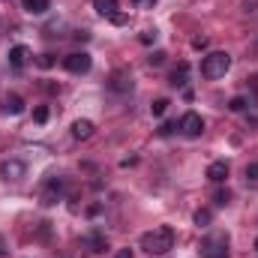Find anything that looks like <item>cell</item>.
<instances>
[{
  "instance_id": "cell-1",
  "label": "cell",
  "mask_w": 258,
  "mask_h": 258,
  "mask_svg": "<svg viewBox=\"0 0 258 258\" xmlns=\"http://www.w3.org/2000/svg\"><path fill=\"white\" fill-rule=\"evenodd\" d=\"M141 249L150 255H165L174 249V228L171 225H156L153 231L141 234Z\"/></svg>"
},
{
  "instance_id": "cell-2",
  "label": "cell",
  "mask_w": 258,
  "mask_h": 258,
  "mask_svg": "<svg viewBox=\"0 0 258 258\" xmlns=\"http://www.w3.org/2000/svg\"><path fill=\"white\" fill-rule=\"evenodd\" d=\"M198 255L201 258H228V237H225L222 231L207 234V237L198 243Z\"/></svg>"
},
{
  "instance_id": "cell-3",
  "label": "cell",
  "mask_w": 258,
  "mask_h": 258,
  "mask_svg": "<svg viewBox=\"0 0 258 258\" xmlns=\"http://www.w3.org/2000/svg\"><path fill=\"white\" fill-rule=\"evenodd\" d=\"M231 69V54H225V51H213V54H207L204 60H201V75L204 78H222L225 72Z\"/></svg>"
},
{
  "instance_id": "cell-4",
  "label": "cell",
  "mask_w": 258,
  "mask_h": 258,
  "mask_svg": "<svg viewBox=\"0 0 258 258\" xmlns=\"http://www.w3.org/2000/svg\"><path fill=\"white\" fill-rule=\"evenodd\" d=\"M60 198H63V177H48V180L42 183V192H39L42 207H54Z\"/></svg>"
},
{
  "instance_id": "cell-5",
  "label": "cell",
  "mask_w": 258,
  "mask_h": 258,
  "mask_svg": "<svg viewBox=\"0 0 258 258\" xmlns=\"http://www.w3.org/2000/svg\"><path fill=\"white\" fill-rule=\"evenodd\" d=\"M63 66L72 72V75H84V72H90L93 57H90L87 51H75V54H69V57L63 60Z\"/></svg>"
},
{
  "instance_id": "cell-6",
  "label": "cell",
  "mask_w": 258,
  "mask_h": 258,
  "mask_svg": "<svg viewBox=\"0 0 258 258\" xmlns=\"http://www.w3.org/2000/svg\"><path fill=\"white\" fill-rule=\"evenodd\" d=\"M180 132L186 135V138H198L201 132H204V120H201V114H195V111H186L183 117H180Z\"/></svg>"
},
{
  "instance_id": "cell-7",
  "label": "cell",
  "mask_w": 258,
  "mask_h": 258,
  "mask_svg": "<svg viewBox=\"0 0 258 258\" xmlns=\"http://www.w3.org/2000/svg\"><path fill=\"white\" fill-rule=\"evenodd\" d=\"M108 87H111L114 93H129V90H132V75H129L126 69H114V72L108 75Z\"/></svg>"
},
{
  "instance_id": "cell-8",
  "label": "cell",
  "mask_w": 258,
  "mask_h": 258,
  "mask_svg": "<svg viewBox=\"0 0 258 258\" xmlns=\"http://www.w3.org/2000/svg\"><path fill=\"white\" fill-rule=\"evenodd\" d=\"M24 171H27V168H24V162H21V159H6V162L0 165V177H3L6 183H9V180H21V177H24Z\"/></svg>"
},
{
  "instance_id": "cell-9",
  "label": "cell",
  "mask_w": 258,
  "mask_h": 258,
  "mask_svg": "<svg viewBox=\"0 0 258 258\" xmlns=\"http://www.w3.org/2000/svg\"><path fill=\"white\" fill-rule=\"evenodd\" d=\"M228 162L225 159H216V162H210L207 165V180H213V183H225L228 180Z\"/></svg>"
},
{
  "instance_id": "cell-10",
  "label": "cell",
  "mask_w": 258,
  "mask_h": 258,
  "mask_svg": "<svg viewBox=\"0 0 258 258\" xmlns=\"http://www.w3.org/2000/svg\"><path fill=\"white\" fill-rule=\"evenodd\" d=\"M27 63H30V48L27 45H12L9 48V66L12 69H24Z\"/></svg>"
},
{
  "instance_id": "cell-11",
  "label": "cell",
  "mask_w": 258,
  "mask_h": 258,
  "mask_svg": "<svg viewBox=\"0 0 258 258\" xmlns=\"http://www.w3.org/2000/svg\"><path fill=\"white\" fill-rule=\"evenodd\" d=\"M21 6L27 15H45L51 9V0H21Z\"/></svg>"
},
{
  "instance_id": "cell-12",
  "label": "cell",
  "mask_w": 258,
  "mask_h": 258,
  "mask_svg": "<svg viewBox=\"0 0 258 258\" xmlns=\"http://www.w3.org/2000/svg\"><path fill=\"white\" fill-rule=\"evenodd\" d=\"M21 111H24V99L18 93H9L3 99V114H21Z\"/></svg>"
},
{
  "instance_id": "cell-13",
  "label": "cell",
  "mask_w": 258,
  "mask_h": 258,
  "mask_svg": "<svg viewBox=\"0 0 258 258\" xmlns=\"http://www.w3.org/2000/svg\"><path fill=\"white\" fill-rule=\"evenodd\" d=\"M93 9L102 15V18H111L117 12V0H93Z\"/></svg>"
},
{
  "instance_id": "cell-14",
  "label": "cell",
  "mask_w": 258,
  "mask_h": 258,
  "mask_svg": "<svg viewBox=\"0 0 258 258\" xmlns=\"http://www.w3.org/2000/svg\"><path fill=\"white\" fill-rule=\"evenodd\" d=\"M72 135H75L78 141L90 138V135H93V123H90V120H75V123H72Z\"/></svg>"
},
{
  "instance_id": "cell-15",
  "label": "cell",
  "mask_w": 258,
  "mask_h": 258,
  "mask_svg": "<svg viewBox=\"0 0 258 258\" xmlns=\"http://www.w3.org/2000/svg\"><path fill=\"white\" fill-rule=\"evenodd\" d=\"M186 78H189V63H177V69L171 72V84L174 87H186Z\"/></svg>"
},
{
  "instance_id": "cell-16",
  "label": "cell",
  "mask_w": 258,
  "mask_h": 258,
  "mask_svg": "<svg viewBox=\"0 0 258 258\" xmlns=\"http://www.w3.org/2000/svg\"><path fill=\"white\" fill-rule=\"evenodd\" d=\"M87 243L93 246V252H105V249H108V240H105L102 234H90V237H87Z\"/></svg>"
},
{
  "instance_id": "cell-17",
  "label": "cell",
  "mask_w": 258,
  "mask_h": 258,
  "mask_svg": "<svg viewBox=\"0 0 258 258\" xmlns=\"http://www.w3.org/2000/svg\"><path fill=\"white\" fill-rule=\"evenodd\" d=\"M195 225H198V228H207V225H210V219H213V216H210V210H195Z\"/></svg>"
},
{
  "instance_id": "cell-18",
  "label": "cell",
  "mask_w": 258,
  "mask_h": 258,
  "mask_svg": "<svg viewBox=\"0 0 258 258\" xmlns=\"http://www.w3.org/2000/svg\"><path fill=\"white\" fill-rule=\"evenodd\" d=\"M168 105H171V102H168V99H156V102H153V105H150V111H153V117H162V114H165V111H168Z\"/></svg>"
},
{
  "instance_id": "cell-19",
  "label": "cell",
  "mask_w": 258,
  "mask_h": 258,
  "mask_svg": "<svg viewBox=\"0 0 258 258\" xmlns=\"http://www.w3.org/2000/svg\"><path fill=\"white\" fill-rule=\"evenodd\" d=\"M231 201V192L228 189H219V192H213V204H219V207H225Z\"/></svg>"
},
{
  "instance_id": "cell-20",
  "label": "cell",
  "mask_w": 258,
  "mask_h": 258,
  "mask_svg": "<svg viewBox=\"0 0 258 258\" xmlns=\"http://www.w3.org/2000/svg\"><path fill=\"white\" fill-rule=\"evenodd\" d=\"M246 105H249V102H246V99H243V96H234V99H231V102H228V108H231V111H243V108H246Z\"/></svg>"
},
{
  "instance_id": "cell-21",
  "label": "cell",
  "mask_w": 258,
  "mask_h": 258,
  "mask_svg": "<svg viewBox=\"0 0 258 258\" xmlns=\"http://www.w3.org/2000/svg\"><path fill=\"white\" fill-rule=\"evenodd\" d=\"M33 120H36V123H45V120H48V108H45V105H39V108L33 111Z\"/></svg>"
},
{
  "instance_id": "cell-22",
  "label": "cell",
  "mask_w": 258,
  "mask_h": 258,
  "mask_svg": "<svg viewBox=\"0 0 258 258\" xmlns=\"http://www.w3.org/2000/svg\"><path fill=\"white\" fill-rule=\"evenodd\" d=\"M36 66H42V69L54 66V54H39V57H36Z\"/></svg>"
},
{
  "instance_id": "cell-23",
  "label": "cell",
  "mask_w": 258,
  "mask_h": 258,
  "mask_svg": "<svg viewBox=\"0 0 258 258\" xmlns=\"http://www.w3.org/2000/svg\"><path fill=\"white\" fill-rule=\"evenodd\" d=\"M243 174H246V180H249V183H255V180H258V162L246 165V171H243Z\"/></svg>"
},
{
  "instance_id": "cell-24",
  "label": "cell",
  "mask_w": 258,
  "mask_h": 258,
  "mask_svg": "<svg viewBox=\"0 0 258 258\" xmlns=\"http://www.w3.org/2000/svg\"><path fill=\"white\" fill-rule=\"evenodd\" d=\"M165 63V51H156V54H150V66H162Z\"/></svg>"
},
{
  "instance_id": "cell-25",
  "label": "cell",
  "mask_w": 258,
  "mask_h": 258,
  "mask_svg": "<svg viewBox=\"0 0 258 258\" xmlns=\"http://www.w3.org/2000/svg\"><path fill=\"white\" fill-rule=\"evenodd\" d=\"M138 39H141V42H144V45H150V42H153V39H156V30H144V33H141V36H138Z\"/></svg>"
},
{
  "instance_id": "cell-26",
  "label": "cell",
  "mask_w": 258,
  "mask_h": 258,
  "mask_svg": "<svg viewBox=\"0 0 258 258\" xmlns=\"http://www.w3.org/2000/svg\"><path fill=\"white\" fill-rule=\"evenodd\" d=\"M192 48H207V36H195V39H192Z\"/></svg>"
},
{
  "instance_id": "cell-27",
  "label": "cell",
  "mask_w": 258,
  "mask_h": 258,
  "mask_svg": "<svg viewBox=\"0 0 258 258\" xmlns=\"http://www.w3.org/2000/svg\"><path fill=\"white\" fill-rule=\"evenodd\" d=\"M111 24H126V15H123V12H114V15H111Z\"/></svg>"
},
{
  "instance_id": "cell-28",
  "label": "cell",
  "mask_w": 258,
  "mask_h": 258,
  "mask_svg": "<svg viewBox=\"0 0 258 258\" xmlns=\"http://www.w3.org/2000/svg\"><path fill=\"white\" fill-rule=\"evenodd\" d=\"M174 123H162V126H159V135H171V132H174Z\"/></svg>"
},
{
  "instance_id": "cell-29",
  "label": "cell",
  "mask_w": 258,
  "mask_h": 258,
  "mask_svg": "<svg viewBox=\"0 0 258 258\" xmlns=\"http://www.w3.org/2000/svg\"><path fill=\"white\" fill-rule=\"evenodd\" d=\"M114 258H132V252H129V249H120V252H117Z\"/></svg>"
},
{
  "instance_id": "cell-30",
  "label": "cell",
  "mask_w": 258,
  "mask_h": 258,
  "mask_svg": "<svg viewBox=\"0 0 258 258\" xmlns=\"http://www.w3.org/2000/svg\"><path fill=\"white\" fill-rule=\"evenodd\" d=\"M3 252H6V249H3V237H0V255H3Z\"/></svg>"
},
{
  "instance_id": "cell-31",
  "label": "cell",
  "mask_w": 258,
  "mask_h": 258,
  "mask_svg": "<svg viewBox=\"0 0 258 258\" xmlns=\"http://www.w3.org/2000/svg\"><path fill=\"white\" fill-rule=\"evenodd\" d=\"M255 246H258V240H255Z\"/></svg>"
}]
</instances>
